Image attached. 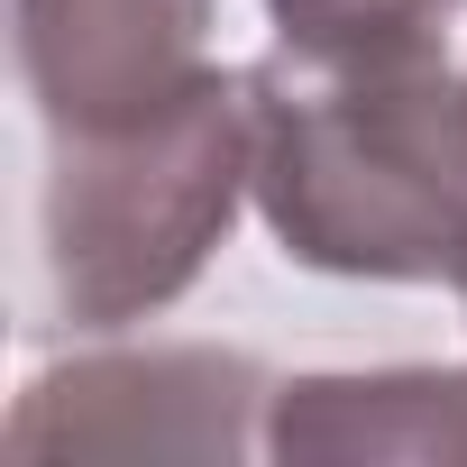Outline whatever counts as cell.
<instances>
[{
  "label": "cell",
  "instance_id": "6da1fadb",
  "mask_svg": "<svg viewBox=\"0 0 467 467\" xmlns=\"http://www.w3.org/2000/svg\"><path fill=\"white\" fill-rule=\"evenodd\" d=\"M248 110L257 211L294 266L358 285L467 275V74L440 47H275Z\"/></svg>",
  "mask_w": 467,
  "mask_h": 467
},
{
  "label": "cell",
  "instance_id": "7a4b0ae2",
  "mask_svg": "<svg viewBox=\"0 0 467 467\" xmlns=\"http://www.w3.org/2000/svg\"><path fill=\"white\" fill-rule=\"evenodd\" d=\"M257 192V110L248 74H202L165 110L119 129H65L47 156L37 266L47 303L83 330H119L165 312Z\"/></svg>",
  "mask_w": 467,
  "mask_h": 467
},
{
  "label": "cell",
  "instance_id": "3957f363",
  "mask_svg": "<svg viewBox=\"0 0 467 467\" xmlns=\"http://www.w3.org/2000/svg\"><path fill=\"white\" fill-rule=\"evenodd\" d=\"M266 403L275 385L239 348H101L19 394L0 458H248L266 449Z\"/></svg>",
  "mask_w": 467,
  "mask_h": 467
},
{
  "label": "cell",
  "instance_id": "277c9868",
  "mask_svg": "<svg viewBox=\"0 0 467 467\" xmlns=\"http://www.w3.org/2000/svg\"><path fill=\"white\" fill-rule=\"evenodd\" d=\"M211 0H19V74L47 138L119 129L211 74Z\"/></svg>",
  "mask_w": 467,
  "mask_h": 467
},
{
  "label": "cell",
  "instance_id": "5b68a950",
  "mask_svg": "<svg viewBox=\"0 0 467 467\" xmlns=\"http://www.w3.org/2000/svg\"><path fill=\"white\" fill-rule=\"evenodd\" d=\"M275 458H467V367L303 376L266 403Z\"/></svg>",
  "mask_w": 467,
  "mask_h": 467
},
{
  "label": "cell",
  "instance_id": "8992f818",
  "mask_svg": "<svg viewBox=\"0 0 467 467\" xmlns=\"http://www.w3.org/2000/svg\"><path fill=\"white\" fill-rule=\"evenodd\" d=\"M467 0H266L275 47H440Z\"/></svg>",
  "mask_w": 467,
  "mask_h": 467
},
{
  "label": "cell",
  "instance_id": "52a82bcc",
  "mask_svg": "<svg viewBox=\"0 0 467 467\" xmlns=\"http://www.w3.org/2000/svg\"><path fill=\"white\" fill-rule=\"evenodd\" d=\"M458 294H467V275H458Z\"/></svg>",
  "mask_w": 467,
  "mask_h": 467
}]
</instances>
